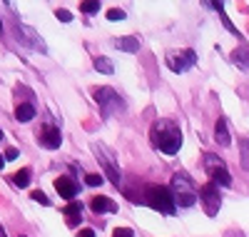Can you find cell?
Listing matches in <instances>:
<instances>
[{
	"mask_svg": "<svg viewBox=\"0 0 249 237\" xmlns=\"http://www.w3.org/2000/svg\"><path fill=\"white\" fill-rule=\"evenodd\" d=\"M0 140H3V130H0Z\"/></svg>",
	"mask_w": 249,
	"mask_h": 237,
	"instance_id": "cell-32",
	"label": "cell"
},
{
	"mask_svg": "<svg viewBox=\"0 0 249 237\" xmlns=\"http://www.w3.org/2000/svg\"><path fill=\"white\" fill-rule=\"evenodd\" d=\"M204 170H207V175L212 178L214 185H222V187L232 185V178H230V172H227V165H224L222 158H217V155H204Z\"/></svg>",
	"mask_w": 249,
	"mask_h": 237,
	"instance_id": "cell-4",
	"label": "cell"
},
{
	"mask_svg": "<svg viewBox=\"0 0 249 237\" xmlns=\"http://www.w3.org/2000/svg\"><path fill=\"white\" fill-rule=\"evenodd\" d=\"M127 15H124V10H117V8H112L110 13H107V20H112V23H117V20H124Z\"/></svg>",
	"mask_w": 249,
	"mask_h": 237,
	"instance_id": "cell-23",
	"label": "cell"
},
{
	"mask_svg": "<svg viewBox=\"0 0 249 237\" xmlns=\"http://www.w3.org/2000/svg\"><path fill=\"white\" fill-rule=\"evenodd\" d=\"M55 190L60 192V198H65V200L75 202V195H77V182H75L72 178H68V175L57 178V180H55Z\"/></svg>",
	"mask_w": 249,
	"mask_h": 237,
	"instance_id": "cell-10",
	"label": "cell"
},
{
	"mask_svg": "<svg viewBox=\"0 0 249 237\" xmlns=\"http://www.w3.org/2000/svg\"><path fill=\"white\" fill-rule=\"evenodd\" d=\"M239 162L249 172V138H242L239 140Z\"/></svg>",
	"mask_w": 249,
	"mask_h": 237,
	"instance_id": "cell-20",
	"label": "cell"
},
{
	"mask_svg": "<svg viewBox=\"0 0 249 237\" xmlns=\"http://www.w3.org/2000/svg\"><path fill=\"white\" fill-rule=\"evenodd\" d=\"M55 15H57V20H62V23H70L72 20V13H68V10H57Z\"/></svg>",
	"mask_w": 249,
	"mask_h": 237,
	"instance_id": "cell-26",
	"label": "cell"
},
{
	"mask_svg": "<svg viewBox=\"0 0 249 237\" xmlns=\"http://www.w3.org/2000/svg\"><path fill=\"white\" fill-rule=\"evenodd\" d=\"M90 207H92L97 215H102V212H117V205H115L110 198H95V200L90 202Z\"/></svg>",
	"mask_w": 249,
	"mask_h": 237,
	"instance_id": "cell-14",
	"label": "cell"
},
{
	"mask_svg": "<svg viewBox=\"0 0 249 237\" xmlns=\"http://www.w3.org/2000/svg\"><path fill=\"white\" fill-rule=\"evenodd\" d=\"M0 35H3V23H0Z\"/></svg>",
	"mask_w": 249,
	"mask_h": 237,
	"instance_id": "cell-31",
	"label": "cell"
},
{
	"mask_svg": "<svg viewBox=\"0 0 249 237\" xmlns=\"http://www.w3.org/2000/svg\"><path fill=\"white\" fill-rule=\"evenodd\" d=\"M40 142H43L48 150H55V147H60V142H62V135H60V130H57V127H45V130L40 133Z\"/></svg>",
	"mask_w": 249,
	"mask_h": 237,
	"instance_id": "cell-11",
	"label": "cell"
},
{
	"mask_svg": "<svg viewBox=\"0 0 249 237\" xmlns=\"http://www.w3.org/2000/svg\"><path fill=\"white\" fill-rule=\"evenodd\" d=\"M0 237H8V235H5V230H3V225H0Z\"/></svg>",
	"mask_w": 249,
	"mask_h": 237,
	"instance_id": "cell-30",
	"label": "cell"
},
{
	"mask_svg": "<svg viewBox=\"0 0 249 237\" xmlns=\"http://www.w3.org/2000/svg\"><path fill=\"white\" fill-rule=\"evenodd\" d=\"M85 182H88L90 187H97V185H102V175H88Z\"/></svg>",
	"mask_w": 249,
	"mask_h": 237,
	"instance_id": "cell-24",
	"label": "cell"
},
{
	"mask_svg": "<svg viewBox=\"0 0 249 237\" xmlns=\"http://www.w3.org/2000/svg\"><path fill=\"white\" fill-rule=\"evenodd\" d=\"M30 178H33V172H30V167H23V170H18V172H15V178H13V182H15L18 187H28V185H30Z\"/></svg>",
	"mask_w": 249,
	"mask_h": 237,
	"instance_id": "cell-19",
	"label": "cell"
},
{
	"mask_svg": "<svg viewBox=\"0 0 249 237\" xmlns=\"http://www.w3.org/2000/svg\"><path fill=\"white\" fill-rule=\"evenodd\" d=\"M33 200H35V202H40V205H45V207L50 205V198L45 195L43 190H35V192H33Z\"/></svg>",
	"mask_w": 249,
	"mask_h": 237,
	"instance_id": "cell-22",
	"label": "cell"
},
{
	"mask_svg": "<svg viewBox=\"0 0 249 237\" xmlns=\"http://www.w3.org/2000/svg\"><path fill=\"white\" fill-rule=\"evenodd\" d=\"M5 167V158H0V170H3Z\"/></svg>",
	"mask_w": 249,
	"mask_h": 237,
	"instance_id": "cell-29",
	"label": "cell"
},
{
	"mask_svg": "<svg viewBox=\"0 0 249 237\" xmlns=\"http://www.w3.org/2000/svg\"><path fill=\"white\" fill-rule=\"evenodd\" d=\"M15 158H18V150H15V147H10L8 153H5V160H15Z\"/></svg>",
	"mask_w": 249,
	"mask_h": 237,
	"instance_id": "cell-28",
	"label": "cell"
},
{
	"mask_svg": "<svg viewBox=\"0 0 249 237\" xmlns=\"http://www.w3.org/2000/svg\"><path fill=\"white\" fill-rule=\"evenodd\" d=\"M65 215H68V225L75 227L77 220H82V202H70V205L65 207Z\"/></svg>",
	"mask_w": 249,
	"mask_h": 237,
	"instance_id": "cell-15",
	"label": "cell"
},
{
	"mask_svg": "<svg viewBox=\"0 0 249 237\" xmlns=\"http://www.w3.org/2000/svg\"><path fill=\"white\" fill-rule=\"evenodd\" d=\"M132 235H135V232H132L130 227H117L112 237H132Z\"/></svg>",
	"mask_w": 249,
	"mask_h": 237,
	"instance_id": "cell-25",
	"label": "cell"
},
{
	"mask_svg": "<svg viewBox=\"0 0 249 237\" xmlns=\"http://www.w3.org/2000/svg\"><path fill=\"white\" fill-rule=\"evenodd\" d=\"M77 237H95V230L85 227V230H80V235H77Z\"/></svg>",
	"mask_w": 249,
	"mask_h": 237,
	"instance_id": "cell-27",
	"label": "cell"
},
{
	"mask_svg": "<svg viewBox=\"0 0 249 237\" xmlns=\"http://www.w3.org/2000/svg\"><path fill=\"white\" fill-rule=\"evenodd\" d=\"M18 40H20V42H25V45H30L33 50L48 53V45L43 42V38H40L33 28H28V25H18Z\"/></svg>",
	"mask_w": 249,
	"mask_h": 237,
	"instance_id": "cell-8",
	"label": "cell"
},
{
	"mask_svg": "<svg viewBox=\"0 0 249 237\" xmlns=\"http://www.w3.org/2000/svg\"><path fill=\"white\" fill-rule=\"evenodd\" d=\"M95 100L105 107V110H115V107L122 105L120 98H117V93H115L112 88H97V90H95Z\"/></svg>",
	"mask_w": 249,
	"mask_h": 237,
	"instance_id": "cell-9",
	"label": "cell"
},
{
	"mask_svg": "<svg viewBox=\"0 0 249 237\" xmlns=\"http://www.w3.org/2000/svg\"><path fill=\"white\" fill-rule=\"evenodd\" d=\"M95 153H97V160L102 162V167H105V175L110 178V182L120 187V182H122V175H120V170H117L115 160L110 158V153H107V150L102 147V145H95Z\"/></svg>",
	"mask_w": 249,
	"mask_h": 237,
	"instance_id": "cell-7",
	"label": "cell"
},
{
	"mask_svg": "<svg viewBox=\"0 0 249 237\" xmlns=\"http://www.w3.org/2000/svg\"><path fill=\"white\" fill-rule=\"evenodd\" d=\"M232 60L242 70H249V45H239L234 53H232Z\"/></svg>",
	"mask_w": 249,
	"mask_h": 237,
	"instance_id": "cell-16",
	"label": "cell"
},
{
	"mask_svg": "<svg viewBox=\"0 0 249 237\" xmlns=\"http://www.w3.org/2000/svg\"><path fill=\"white\" fill-rule=\"evenodd\" d=\"M95 70H100L102 75H112L115 73V65L110 58H95Z\"/></svg>",
	"mask_w": 249,
	"mask_h": 237,
	"instance_id": "cell-18",
	"label": "cell"
},
{
	"mask_svg": "<svg viewBox=\"0 0 249 237\" xmlns=\"http://www.w3.org/2000/svg\"><path fill=\"white\" fill-rule=\"evenodd\" d=\"M115 48L124 50V53H137L140 50V40L135 35H127V38H117L115 40Z\"/></svg>",
	"mask_w": 249,
	"mask_h": 237,
	"instance_id": "cell-13",
	"label": "cell"
},
{
	"mask_svg": "<svg viewBox=\"0 0 249 237\" xmlns=\"http://www.w3.org/2000/svg\"><path fill=\"white\" fill-rule=\"evenodd\" d=\"M15 118H18L20 122H30V120L35 118V107H33L30 102H23V105H18V110H15Z\"/></svg>",
	"mask_w": 249,
	"mask_h": 237,
	"instance_id": "cell-17",
	"label": "cell"
},
{
	"mask_svg": "<svg viewBox=\"0 0 249 237\" xmlns=\"http://www.w3.org/2000/svg\"><path fill=\"white\" fill-rule=\"evenodd\" d=\"M152 145L160 147L164 155H175L182 145V133L172 120H160L152 125Z\"/></svg>",
	"mask_w": 249,
	"mask_h": 237,
	"instance_id": "cell-1",
	"label": "cell"
},
{
	"mask_svg": "<svg viewBox=\"0 0 249 237\" xmlns=\"http://www.w3.org/2000/svg\"><path fill=\"white\" fill-rule=\"evenodd\" d=\"M18 237H28V235H18Z\"/></svg>",
	"mask_w": 249,
	"mask_h": 237,
	"instance_id": "cell-33",
	"label": "cell"
},
{
	"mask_svg": "<svg viewBox=\"0 0 249 237\" xmlns=\"http://www.w3.org/2000/svg\"><path fill=\"white\" fill-rule=\"evenodd\" d=\"M195 62H197V53H195V50H182V53H170V55H167V65H170V70H175V73L190 70Z\"/></svg>",
	"mask_w": 249,
	"mask_h": 237,
	"instance_id": "cell-6",
	"label": "cell"
},
{
	"mask_svg": "<svg viewBox=\"0 0 249 237\" xmlns=\"http://www.w3.org/2000/svg\"><path fill=\"white\" fill-rule=\"evenodd\" d=\"M147 205L162 215H172L175 212V198H172V192L170 187H164V185H152L147 187Z\"/></svg>",
	"mask_w": 249,
	"mask_h": 237,
	"instance_id": "cell-3",
	"label": "cell"
},
{
	"mask_svg": "<svg viewBox=\"0 0 249 237\" xmlns=\"http://www.w3.org/2000/svg\"><path fill=\"white\" fill-rule=\"evenodd\" d=\"M214 140H217V145H222V147H227L232 140H230V130H227V120L224 118H219L217 120V125H214Z\"/></svg>",
	"mask_w": 249,
	"mask_h": 237,
	"instance_id": "cell-12",
	"label": "cell"
},
{
	"mask_svg": "<svg viewBox=\"0 0 249 237\" xmlns=\"http://www.w3.org/2000/svg\"><path fill=\"white\" fill-rule=\"evenodd\" d=\"M80 10L85 13V15H95V13L100 10V3H95V0H88V3L80 5Z\"/></svg>",
	"mask_w": 249,
	"mask_h": 237,
	"instance_id": "cell-21",
	"label": "cell"
},
{
	"mask_svg": "<svg viewBox=\"0 0 249 237\" xmlns=\"http://www.w3.org/2000/svg\"><path fill=\"white\" fill-rule=\"evenodd\" d=\"M197 195H199V200H202V205H204V212L210 215V217H214V215L219 212V205H222L219 187H217L214 182H207V185L199 187Z\"/></svg>",
	"mask_w": 249,
	"mask_h": 237,
	"instance_id": "cell-5",
	"label": "cell"
},
{
	"mask_svg": "<svg viewBox=\"0 0 249 237\" xmlns=\"http://www.w3.org/2000/svg\"><path fill=\"white\" fill-rule=\"evenodd\" d=\"M170 192H172V198H175V205H179V207H192L197 202V198H199L195 182L187 178L184 172H175V175H172Z\"/></svg>",
	"mask_w": 249,
	"mask_h": 237,
	"instance_id": "cell-2",
	"label": "cell"
}]
</instances>
